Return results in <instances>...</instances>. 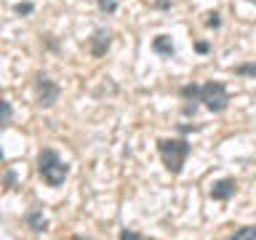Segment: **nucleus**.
<instances>
[{
	"label": "nucleus",
	"instance_id": "f257e3e1",
	"mask_svg": "<svg viewBox=\"0 0 256 240\" xmlns=\"http://www.w3.org/2000/svg\"><path fill=\"white\" fill-rule=\"evenodd\" d=\"M158 152H160V158H163L168 174L179 176L184 171V163H187L190 152H192V144L187 139H160Z\"/></svg>",
	"mask_w": 256,
	"mask_h": 240
},
{
	"label": "nucleus",
	"instance_id": "f03ea898",
	"mask_svg": "<svg viewBox=\"0 0 256 240\" xmlns=\"http://www.w3.org/2000/svg\"><path fill=\"white\" fill-rule=\"evenodd\" d=\"M38 174L43 176V182L48 187H62L64 179H67V174H70V166L56 155V150L46 147V150H40V155H38Z\"/></svg>",
	"mask_w": 256,
	"mask_h": 240
},
{
	"label": "nucleus",
	"instance_id": "7ed1b4c3",
	"mask_svg": "<svg viewBox=\"0 0 256 240\" xmlns=\"http://www.w3.org/2000/svg\"><path fill=\"white\" fill-rule=\"evenodd\" d=\"M198 102H203L211 112H224L227 110V104H230V94H227V88H224L222 83H203L200 86V91H198Z\"/></svg>",
	"mask_w": 256,
	"mask_h": 240
},
{
	"label": "nucleus",
	"instance_id": "20e7f679",
	"mask_svg": "<svg viewBox=\"0 0 256 240\" xmlns=\"http://www.w3.org/2000/svg\"><path fill=\"white\" fill-rule=\"evenodd\" d=\"M35 94H38V104H40V107H54L62 91H59V86H56L51 78L40 72V75L35 78Z\"/></svg>",
	"mask_w": 256,
	"mask_h": 240
},
{
	"label": "nucleus",
	"instance_id": "39448f33",
	"mask_svg": "<svg viewBox=\"0 0 256 240\" xmlns=\"http://www.w3.org/2000/svg\"><path fill=\"white\" fill-rule=\"evenodd\" d=\"M110 43H112V35L107 30H96L94 38H88V48H91L94 56H104L107 48H110Z\"/></svg>",
	"mask_w": 256,
	"mask_h": 240
},
{
	"label": "nucleus",
	"instance_id": "423d86ee",
	"mask_svg": "<svg viewBox=\"0 0 256 240\" xmlns=\"http://www.w3.org/2000/svg\"><path fill=\"white\" fill-rule=\"evenodd\" d=\"M238 192V182L235 179H219L211 187V198L214 200H230Z\"/></svg>",
	"mask_w": 256,
	"mask_h": 240
},
{
	"label": "nucleus",
	"instance_id": "0eeeda50",
	"mask_svg": "<svg viewBox=\"0 0 256 240\" xmlns=\"http://www.w3.org/2000/svg\"><path fill=\"white\" fill-rule=\"evenodd\" d=\"M24 224L32 230V232H46L48 230V222H46V216H43V208H30L27 214H24Z\"/></svg>",
	"mask_w": 256,
	"mask_h": 240
},
{
	"label": "nucleus",
	"instance_id": "6e6552de",
	"mask_svg": "<svg viewBox=\"0 0 256 240\" xmlns=\"http://www.w3.org/2000/svg\"><path fill=\"white\" fill-rule=\"evenodd\" d=\"M152 51L171 59V56H174V43H171V38H168V35H158L155 40H152Z\"/></svg>",
	"mask_w": 256,
	"mask_h": 240
},
{
	"label": "nucleus",
	"instance_id": "1a4fd4ad",
	"mask_svg": "<svg viewBox=\"0 0 256 240\" xmlns=\"http://www.w3.org/2000/svg\"><path fill=\"white\" fill-rule=\"evenodd\" d=\"M230 240H256V227H243V230H235L230 235Z\"/></svg>",
	"mask_w": 256,
	"mask_h": 240
},
{
	"label": "nucleus",
	"instance_id": "9d476101",
	"mask_svg": "<svg viewBox=\"0 0 256 240\" xmlns=\"http://www.w3.org/2000/svg\"><path fill=\"white\" fill-rule=\"evenodd\" d=\"M235 75H246V78H254V80H256V64H254V62L238 64V67H235Z\"/></svg>",
	"mask_w": 256,
	"mask_h": 240
},
{
	"label": "nucleus",
	"instance_id": "9b49d317",
	"mask_svg": "<svg viewBox=\"0 0 256 240\" xmlns=\"http://www.w3.org/2000/svg\"><path fill=\"white\" fill-rule=\"evenodd\" d=\"M96 3H99V8L104 14H115L118 11V0H96Z\"/></svg>",
	"mask_w": 256,
	"mask_h": 240
},
{
	"label": "nucleus",
	"instance_id": "f8f14e48",
	"mask_svg": "<svg viewBox=\"0 0 256 240\" xmlns=\"http://www.w3.org/2000/svg\"><path fill=\"white\" fill-rule=\"evenodd\" d=\"M3 184H6V190H14V187H16V171H14V168H6Z\"/></svg>",
	"mask_w": 256,
	"mask_h": 240
},
{
	"label": "nucleus",
	"instance_id": "ddd939ff",
	"mask_svg": "<svg viewBox=\"0 0 256 240\" xmlns=\"http://www.w3.org/2000/svg\"><path fill=\"white\" fill-rule=\"evenodd\" d=\"M206 24H208V27H222V19H219V14H216V11H211V14H208V19H206Z\"/></svg>",
	"mask_w": 256,
	"mask_h": 240
},
{
	"label": "nucleus",
	"instance_id": "4468645a",
	"mask_svg": "<svg viewBox=\"0 0 256 240\" xmlns=\"http://www.w3.org/2000/svg\"><path fill=\"white\" fill-rule=\"evenodd\" d=\"M3 126H11V102H3Z\"/></svg>",
	"mask_w": 256,
	"mask_h": 240
},
{
	"label": "nucleus",
	"instance_id": "2eb2a0df",
	"mask_svg": "<svg viewBox=\"0 0 256 240\" xmlns=\"http://www.w3.org/2000/svg\"><path fill=\"white\" fill-rule=\"evenodd\" d=\"M19 16H27V14H32V3H16V8H14Z\"/></svg>",
	"mask_w": 256,
	"mask_h": 240
},
{
	"label": "nucleus",
	"instance_id": "dca6fc26",
	"mask_svg": "<svg viewBox=\"0 0 256 240\" xmlns=\"http://www.w3.org/2000/svg\"><path fill=\"white\" fill-rule=\"evenodd\" d=\"M120 240H142V235H139V232H128V230H123V232H120Z\"/></svg>",
	"mask_w": 256,
	"mask_h": 240
},
{
	"label": "nucleus",
	"instance_id": "f3484780",
	"mask_svg": "<svg viewBox=\"0 0 256 240\" xmlns=\"http://www.w3.org/2000/svg\"><path fill=\"white\" fill-rule=\"evenodd\" d=\"M195 51H198V54H208V51H211V46H208L206 40H198V43H195Z\"/></svg>",
	"mask_w": 256,
	"mask_h": 240
},
{
	"label": "nucleus",
	"instance_id": "a211bd4d",
	"mask_svg": "<svg viewBox=\"0 0 256 240\" xmlns=\"http://www.w3.org/2000/svg\"><path fill=\"white\" fill-rule=\"evenodd\" d=\"M251 3H256V0H251Z\"/></svg>",
	"mask_w": 256,
	"mask_h": 240
}]
</instances>
